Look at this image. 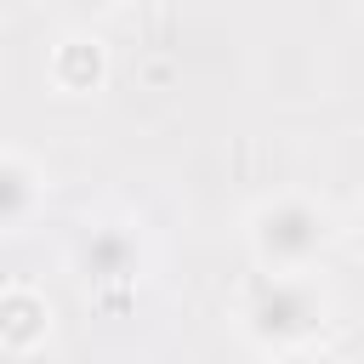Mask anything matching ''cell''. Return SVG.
I'll list each match as a JSON object with an SVG mask.
<instances>
[{
    "label": "cell",
    "mask_w": 364,
    "mask_h": 364,
    "mask_svg": "<svg viewBox=\"0 0 364 364\" xmlns=\"http://www.w3.org/2000/svg\"><path fill=\"white\" fill-rule=\"evenodd\" d=\"M330 313H336V296L330 284L313 273H250L239 290H233V307H228V324L233 336L250 347V353H290V347H313L324 341L330 330Z\"/></svg>",
    "instance_id": "cell-1"
},
{
    "label": "cell",
    "mask_w": 364,
    "mask_h": 364,
    "mask_svg": "<svg viewBox=\"0 0 364 364\" xmlns=\"http://www.w3.org/2000/svg\"><path fill=\"white\" fill-rule=\"evenodd\" d=\"M239 239L250 267L262 273H313L341 245V216L307 188H279L245 210Z\"/></svg>",
    "instance_id": "cell-2"
},
{
    "label": "cell",
    "mask_w": 364,
    "mask_h": 364,
    "mask_svg": "<svg viewBox=\"0 0 364 364\" xmlns=\"http://www.w3.org/2000/svg\"><path fill=\"white\" fill-rule=\"evenodd\" d=\"M154 267L148 228L136 216H91L68 239V273L91 296H131Z\"/></svg>",
    "instance_id": "cell-3"
},
{
    "label": "cell",
    "mask_w": 364,
    "mask_h": 364,
    "mask_svg": "<svg viewBox=\"0 0 364 364\" xmlns=\"http://www.w3.org/2000/svg\"><path fill=\"white\" fill-rule=\"evenodd\" d=\"M46 85L57 97H97L114 74V57H108V40L91 28V23H63V34L46 46Z\"/></svg>",
    "instance_id": "cell-4"
},
{
    "label": "cell",
    "mask_w": 364,
    "mask_h": 364,
    "mask_svg": "<svg viewBox=\"0 0 364 364\" xmlns=\"http://www.w3.org/2000/svg\"><path fill=\"white\" fill-rule=\"evenodd\" d=\"M57 330V307L34 279H11L0 290V353L6 358H34L51 347Z\"/></svg>",
    "instance_id": "cell-5"
},
{
    "label": "cell",
    "mask_w": 364,
    "mask_h": 364,
    "mask_svg": "<svg viewBox=\"0 0 364 364\" xmlns=\"http://www.w3.org/2000/svg\"><path fill=\"white\" fill-rule=\"evenodd\" d=\"M46 193H51L46 159H34L23 142H6L0 148V233H28L46 216Z\"/></svg>",
    "instance_id": "cell-6"
},
{
    "label": "cell",
    "mask_w": 364,
    "mask_h": 364,
    "mask_svg": "<svg viewBox=\"0 0 364 364\" xmlns=\"http://www.w3.org/2000/svg\"><path fill=\"white\" fill-rule=\"evenodd\" d=\"M40 6H51L63 23H91V28H97V23H102L119 0H40Z\"/></svg>",
    "instance_id": "cell-7"
},
{
    "label": "cell",
    "mask_w": 364,
    "mask_h": 364,
    "mask_svg": "<svg viewBox=\"0 0 364 364\" xmlns=\"http://www.w3.org/2000/svg\"><path fill=\"white\" fill-rule=\"evenodd\" d=\"M262 364H336V353H330L324 341H313V347H290V353H267Z\"/></svg>",
    "instance_id": "cell-8"
},
{
    "label": "cell",
    "mask_w": 364,
    "mask_h": 364,
    "mask_svg": "<svg viewBox=\"0 0 364 364\" xmlns=\"http://www.w3.org/2000/svg\"><path fill=\"white\" fill-rule=\"evenodd\" d=\"M358 245H364V210H358Z\"/></svg>",
    "instance_id": "cell-9"
},
{
    "label": "cell",
    "mask_w": 364,
    "mask_h": 364,
    "mask_svg": "<svg viewBox=\"0 0 364 364\" xmlns=\"http://www.w3.org/2000/svg\"><path fill=\"white\" fill-rule=\"evenodd\" d=\"M358 6H364V0H358Z\"/></svg>",
    "instance_id": "cell-10"
}]
</instances>
